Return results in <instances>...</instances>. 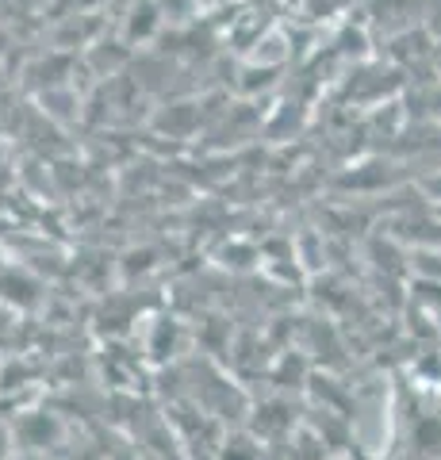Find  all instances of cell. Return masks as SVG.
Returning a JSON list of instances; mask_svg holds the SVG:
<instances>
[{
  "instance_id": "1",
  "label": "cell",
  "mask_w": 441,
  "mask_h": 460,
  "mask_svg": "<svg viewBox=\"0 0 441 460\" xmlns=\"http://www.w3.org/2000/svg\"><path fill=\"white\" fill-rule=\"evenodd\" d=\"M196 4H204V8H216V4H223V0H196Z\"/></svg>"
}]
</instances>
